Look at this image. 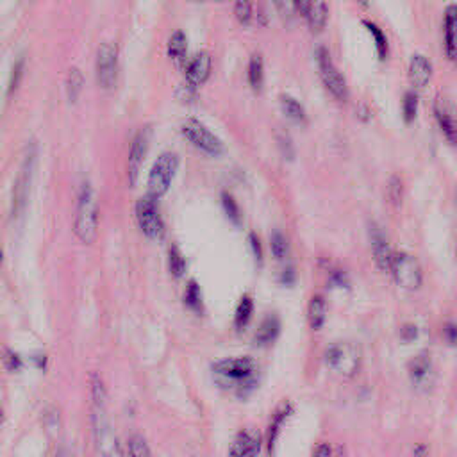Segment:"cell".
Masks as SVG:
<instances>
[{"label": "cell", "mask_w": 457, "mask_h": 457, "mask_svg": "<svg viewBox=\"0 0 457 457\" xmlns=\"http://www.w3.org/2000/svg\"><path fill=\"white\" fill-rule=\"evenodd\" d=\"M213 375L223 389L249 393L258 384V365L252 358L223 359L213 365Z\"/></svg>", "instance_id": "cell-1"}, {"label": "cell", "mask_w": 457, "mask_h": 457, "mask_svg": "<svg viewBox=\"0 0 457 457\" xmlns=\"http://www.w3.org/2000/svg\"><path fill=\"white\" fill-rule=\"evenodd\" d=\"M75 236L82 243H95L99 232V209H97L95 195L90 182H82L77 200V214H75Z\"/></svg>", "instance_id": "cell-2"}, {"label": "cell", "mask_w": 457, "mask_h": 457, "mask_svg": "<svg viewBox=\"0 0 457 457\" xmlns=\"http://www.w3.org/2000/svg\"><path fill=\"white\" fill-rule=\"evenodd\" d=\"M325 362L336 373L350 379L361 368V350L358 345L349 343V341L332 343L325 350Z\"/></svg>", "instance_id": "cell-3"}, {"label": "cell", "mask_w": 457, "mask_h": 457, "mask_svg": "<svg viewBox=\"0 0 457 457\" xmlns=\"http://www.w3.org/2000/svg\"><path fill=\"white\" fill-rule=\"evenodd\" d=\"M177 168H179V158L173 152H163L156 159L154 166L149 173V195L156 200L166 195V191L172 186L173 177H175Z\"/></svg>", "instance_id": "cell-4"}, {"label": "cell", "mask_w": 457, "mask_h": 457, "mask_svg": "<svg viewBox=\"0 0 457 457\" xmlns=\"http://www.w3.org/2000/svg\"><path fill=\"white\" fill-rule=\"evenodd\" d=\"M182 136L190 141L191 145L202 150L204 154L211 156V158H218L223 154V143L222 140L209 131L208 127L195 118H188L181 127Z\"/></svg>", "instance_id": "cell-5"}, {"label": "cell", "mask_w": 457, "mask_h": 457, "mask_svg": "<svg viewBox=\"0 0 457 457\" xmlns=\"http://www.w3.org/2000/svg\"><path fill=\"white\" fill-rule=\"evenodd\" d=\"M317 64L318 70H320V77L325 84V88L332 93V97H336L338 100H347L349 97V86H347V81L341 75V72L336 69L334 61L331 59L329 50L320 47L317 50Z\"/></svg>", "instance_id": "cell-6"}, {"label": "cell", "mask_w": 457, "mask_h": 457, "mask_svg": "<svg viewBox=\"0 0 457 457\" xmlns=\"http://www.w3.org/2000/svg\"><path fill=\"white\" fill-rule=\"evenodd\" d=\"M138 225L149 240H161L164 234L163 218L159 214L158 204L154 197L147 195L145 199H140L136 204Z\"/></svg>", "instance_id": "cell-7"}, {"label": "cell", "mask_w": 457, "mask_h": 457, "mask_svg": "<svg viewBox=\"0 0 457 457\" xmlns=\"http://www.w3.org/2000/svg\"><path fill=\"white\" fill-rule=\"evenodd\" d=\"M97 81L104 90H111L118 79V49L111 41H104L97 50Z\"/></svg>", "instance_id": "cell-8"}, {"label": "cell", "mask_w": 457, "mask_h": 457, "mask_svg": "<svg viewBox=\"0 0 457 457\" xmlns=\"http://www.w3.org/2000/svg\"><path fill=\"white\" fill-rule=\"evenodd\" d=\"M395 282L408 291H417L421 286V268L409 254H395L391 264Z\"/></svg>", "instance_id": "cell-9"}, {"label": "cell", "mask_w": 457, "mask_h": 457, "mask_svg": "<svg viewBox=\"0 0 457 457\" xmlns=\"http://www.w3.org/2000/svg\"><path fill=\"white\" fill-rule=\"evenodd\" d=\"M93 427H95V441L99 454L102 457H122L120 443H118L116 436L113 429L109 425L108 417H106V409H97L93 412Z\"/></svg>", "instance_id": "cell-10"}, {"label": "cell", "mask_w": 457, "mask_h": 457, "mask_svg": "<svg viewBox=\"0 0 457 457\" xmlns=\"http://www.w3.org/2000/svg\"><path fill=\"white\" fill-rule=\"evenodd\" d=\"M34 161H36V152H34V147L31 149L25 159H23L22 170L18 173V179L14 182V190H13V214L16 217L18 211H22L25 202H27V193H29V186H31V177L32 170H34Z\"/></svg>", "instance_id": "cell-11"}, {"label": "cell", "mask_w": 457, "mask_h": 457, "mask_svg": "<svg viewBox=\"0 0 457 457\" xmlns=\"http://www.w3.org/2000/svg\"><path fill=\"white\" fill-rule=\"evenodd\" d=\"M150 145V131L143 129L136 134V138L132 140L131 150H129V161H127V175H129V182L132 186L136 184L138 175H140L141 164L145 161L147 150Z\"/></svg>", "instance_id": "cell-12"}, {"label": "cell", "mask_w": 457, "mask_h": 457, "mask_svg": "<svg viewBox=\"0 0 457 457\" xmlns=\"http://www.w3.org/2000/svg\"><path fill=\"white\" fill-rule=\"evenodd\" d=\"M434 116L448 145L457 149V116L454 113L452 106L441 97L434 102Z\"/></svg>", "instance_id": "cell-13"}, {"label": "cell", "mask_w": 457, "mask_h": 457, "mask_svg": "<svg viewBox=\"0 0 457 457\" xmlns=\"http://www.w3.org/2000/svg\"><path fill=\"white\" fill-rule=\"evenodd\" d=\"M211 66H213V61L209 52L202 50L199 54H195L186 64V82L193 88L202 86L211 75Z\"/></svg>", "instance_id": "cell-14"}, {"label": "cell", "mask_w": 457, "mask_h": 457, "mask_svg": "<svg viewBox=\"0 0 457 457\" xmlns=\"http://www.w3.org/2000/svg\"><path fill=\"white\" fill-rule=\"evenodd\" d=\"M370 240L377 267H379L380 270H391L395 254L391 252V247H389L388 240H386L384 232L380 231L377 225H370Z\"/></svg>", "instance_id": "cell-15"}, {"label": "cell", "mask_w": 457, "mask_h": 457, "mask_svg": "<svg viewBox=\"0 0 457 457\" xmlns=\"http://www.w3.org/2000/svg\"><path fill=\"white\" fill-rule=\"evenodd\" d=\"M409 375H411L412 384L420 389L432 388L434 382V371H432V362H430L427 354H420L409 362Z\"/></svg>", "instance_id": "cell-16"}, {"label": "cell", "mask_w": 457, "mask_h": 457, "mask_svg": "<svg viewBox=\"0 0 457 457\" xmlns=\"http://www.w3.org/2000/svg\"><path fill=\"white\" fill-rule=\"evenodd\" d=\"M445 54L450 61H457V4H450L443 20Z\"/></svg>", "instance_id": "cell-17"}, {"label": "cell", "mask_w": 457, "mask_h": 457, "mask_svg": "<svg viewBox=\"0 0 457 457\" xmlns=\"http://www.w3.org/2000/svg\"><path fill=\"white\" fill-rule=\"evenodd\" d=\"M409 82L415 88H425L432 79V64L421 54H415L409 61Z\"/></svg>", "instance_id": "cell-18"}, {"label": "cell", "mask_w": 457, "mask_h": 457, "mask_svg": "<svg viewBox=\"0 0 457 457\" xmlns=\"http://www.w3.org/2000/svg\"><path fill=\"white\" fill-rule=\"evenodd\" d=\"M261 452V439L259 434L240 432L232 441L229 457H258Z\"/></svg>", "instance_id": "cell-19"}, {"label": "cell", "mask_w": 457, "mask_h": 457, "mask_svg": "<svg viewBox=\"0 0 457 457\" xmlns=\"http://www.w3.org/2000/svg\"><path fill=\"white\" fill-rule=\"evenodd\" d=\"M279 334H281V321H279V318L267 317L263 320V323L259 325L258 331H256L254 345H258V347H267V345L273 343Z\"/></svg>", "instance_id": "cell-20"}, {"label": "cell", "mask_w": 457, "mask_h": 457, "mask_svg": "<svg viewBox=\"0 0 457 457\" xmlns=\"http://www.w3.org/2000/svg\"><path fill=\"white\" fill-rule=\"evenodd\" d=\"M168 58L175 61L177 64L186 63V54H188V38L182 31H175L168 40L166 47Z\"/></svg>", "instance_id": "cell-21"}, {"label": "cell", "mask_w": 457, "mask_h": 457, "mask_svg": "<svg viewBox=\"0 0 457 457\" xmlns=\"http://www.w3.org/2000/svg\"><path fill=\"white\" fill-rule=\"evenodd\" d=\"M327 18H329V10H327L325 2H323V0H314L308 16H306V20H308L309 23V29H311L312 32H321L323 27H325Z\"/></svg>", "instance_id": "cell-22"}, {"label": "cell", "mask_w": 457, "mask_h": 457, "mask_svg": "<svg viewBox=\"0 0 457 457\" xmlns=\"http://www.w3.org/2000/svg\"><path fill=\"white\" fill-rule=\"evenodd\" d=\"M308 318H309V325L314 331H320L323 323H325L327 318V304L323 300V297H312L311 302H309L308 309Z\"/></svg>", "instance_id": "cell-23"}, {"label": "cell", "mask_w": 457, "mask_h": 457, "mask_svg": "<svg viewBox=\"0 0 457 457\" xmlns=\"http://www.w3.org/2000/svg\"><path fill=\"white\" fill-rule=\"evenodd\" d=\"M281 108L282 113L290 118L295 123H306V109L299 100L291 95H281Z\"/></svg>", "instance_id": "cell-24"}, {"label": "cell", "mask_w": 457, "mask_h": 457, "mask_svg": "<svg viewBox=\"0 0 457 457\" xmlns=\"http://www.w3.org/2000/svg\"><path fill=\"white\" fill-rule=\"evenodd\" d=\"M362 25L367 27V31L370 32L371 40H373V43H375V50H377V55H379V59L380 61H384V59L388 58V52H389L388 38H386V34L382 32V29H380L377 23L370 22V20H365Z\"/></svg>", "instance_id": "cell-25"}, {"label": "cell", "mask_w": 457, "mask_h": 457, "mask_svg": "<svg viewBox=\"0 0 457 457\" xmlns=\"http://www.w3.org/2000/svg\"><path fill=\"white\" fill-rule=\"evenodd\" d=\"M249 82L254 91H261L264 84V63L259 54H254L249 63Z\"/></svg>", "instance_id": "cell-26"}, {"label": "cell", "mask_w": 457, "mask_h": 457, "mask_svg": "<svg viewBox=\"0 0 457 457\" xmlns=\"http://www.w3.org/2000/svg\"><path fill=\"white\" fill-rule=\"evenodd\" d=\"M252 312H254L252 299H250L249 295H245L243 299L240 300V304H238L234 314V325L238 331H241V329H245V327L249 325L250 318H252Z\"/></svg>", "instance_id": "cell-27"}, {"label": "cell", "mask_w": 457, "mask_h": 457, "mask_svg": "<svg viewBox=\"0 0 457 457\" xmlns=\"http://www.w3.org/2000/svg\"><path fill=\"white\" fill-rule=\"evenodd\" d=\"M418 106H420V99H418L417 91H408L402 99V116L406 123H412L417 120Z\"/></svg>", "instance_id": "cell-28"}, {"label": "cell", "mask_w": 457, "mask_h": 457, "mask_svg": "<svg viewBox=\"0 0 457 457\" xmlns=\"http://www.w3.org/2000/svg\"><path fill=\"white\" fill-rule=\"evenodd\" d=\"M82 84H84V77H82L81 70L70 69L69 77H66V95H69L70 102H77L82 91Z\"/></svg>", "instance_id": "cell-29"}, {"label": "cell", "mask_w": 457, "mask_h": 457, "mask_svg": "<svg viewBox=\"0 0 457 457\" xmlns=\"http://www.w3.org/2000/svg\"><path fill=\"white\" fill-rule=\"evenodd\" d=\"M288 412H290V406H282V408L275 412V417H273L272 425H270V441H268V447H270V454H272L273 448H275L277 438H279V434H281V427H282V423L286 421Z\"/></svg>", "instance_id": "cell-30"}, {"label": "cell", "mask_w": 457, "mask_h": 457, "mask_svg": "<svg viewBox=\"0 0 457 457\" xmlns=\"http://www.w3.org/2000/svg\"><path fill=\"white\" fill-rule=\"evenodd\" d=\"M168 268H170V273H172L175 279H181L186 272V259L182 258L181 250L177 247H170V252H168Z\"/></svg>", "instance_id": "cell-31"}, {"label": "cell", "mask_w": 457, "mask_h": 457, "mask_svg": "<svg viewBox=\"0 0 457 457\" xmlns=\"http://www.w3.org/2000/svg\"><path fill=\"white\" fill-rule=\"evenodd\" d=\"M91 399H93V406L97 409H106L108 393H106V386L102 379L97 375H93V379H91Z\"/></svg>", "instance_id": "cell-32"}, {"label": "cell", "mask_w": 457, "mask_h": 457, "mask_svg": "<svg viewBox=\"0 0 457 457\" xmlns=\"http://www.w3.org/2000/svg\"><path fill=\"white\" fill-rule=\"evenodd\" d=\"M184 304L188 308H191L193 311H200L202 309V291H200V286L195 281H191L188 284L184 291Z\"/></svg>", "instance_id": "cell-33"}, {"label": "cell", "mask_w": 457, "mask_h": 457, "mask_svg": "<svg viewBox=\"0 0 457 457\" xmlns=\"http://www.w3.org/2000/svg\"><path fill=\"white\" fill-rule=\"evenodd\" d=\"M234 14H236V20H238L241 25H250V22H252V16H254L252 0H236Z\"/></svg>", "instance_id": "cell-34"}, {"label": "cell", "mask_w": 457, "mask_h": 457, "mask_svg": "<svg viewBox=\"0 0 457 457\" xmlns=\"http://www.w3.org/2000/svg\"><path fill=\"white\" fill-rule=\"evenodd\" d=\"M388 197L391 200V204L395 208H399L402 204V197H404V182L399 175H393L389 179L388 184Z\"/></svg>", "instance_id": "cell-35"}, {"label": "cell", "mask_w": 457, "mask_h": 457, "mask_svg": "<svg viewBox=\"0 0 457 457\" xmlns=\"http://www.w3.org/2000/svg\"><path fill=\"white\" fill-rule=\"evenodd\" d=\"M222 206H223V211H225V214L229 217V220H231L232 223H240L241 220V211L240 208H238V204H236V200L232 199L231 195L229 193H223L222 195Z\"/></svg>", "instance_id": "cell-36"}, {"label": "cell", "mask_w": 457, "mask_h": 457, "mask_svg": "<svg viewBox=\"0 0 457 457\" xmlns=\"http://www.w3.org/2000/svg\"><path fill=\"white\" fill-rule=\"evenodd\" d=\"M270 245H272V252L277 259H284L288 256V241H286L284 234L279 231H275L272 234V240H270Z\"/></svg>", "instance_id": "cell-37"}, {"label": "cell", "mask_w": 457, "mask_h": 457, "mask_svg": "<svg viewBox=\"0 0 457 457\" xmlns=\"http://www.w3.org/2000/svg\"><path fill=\"white\" fill-rule=\"evenodd\" d=\"M129 454H131V457H150L149 445H147L145 439L140 438V436L131 438V441H129Z\"/></svg>", "instance_id": "cell-38"}, {"label": "cell", "mask_w": 457, "mask_h": 457, "mask_svg": "<svg viewBox=\"0 0 457 457\" xmlns=\"http://www.w3.org/2000/svg\"><path fill=\"white\" fill-rule=\"evenodd\" d=\"M23 75V59L20 58L16 63L13 64V70H11V75H10V86H8V95H11L16 88H18L20 84V79H22Z\"/></svg>", "instance_id": "cell-39"}, {"label": "cell", "mask_w": 457, "mask_h": 457, "mask_svg": "<svg viewBox=\"0 0 457 457\" xmlns=\"http://www.w3.org/2000/svg\"><path fill=\"white\" fill-rule=\"evenodd\" d=\"M273 4H275L277 11H279L282 18H291L295 11H297L295 0H273Z\"/></svg>", "instance_id": "cell-40"}, {"label": "cell", "mask_w": 457, "mask_h": 457, "mask_svg": "<svg viewBox=\"0 0 457 457\" xmlns=\"http://www.w3.org/2000/svg\"><path fill=\"white\" fill-rule=\"evenodd\" d=\"M417 338H418L417 325L408 323V325H404L402 329H400V340H402L404 343H411V341H415Z\"/></svg>", "instance_id": "cell-41"}, {"label": "cell", "mask_w": 457, "mask_h": 457, "mask_svg": "<svg viewBox=\"0 0 457 457\" xmlns=\"http://www.w3.org/2000/svg\"><path fill=\"white\" fill-rule=\"evenodd\" d=\"M445 340L448 345L457 347V323L456 321H448L445 325Z\"/></svg>", "instance_id": "cell-42"}, {"label": "cell", "mask_w": 457, "mask_h": 457, "mask_svg": "<svg viewBox=\"0 0 457 457\" xmlns=\"http://www.w3.org/2000/svg\"><path fill=\"white\" fill-rule=\"evenodd\" d=\"M250 247H252V252L254 256H256V261L261 263V261H263V252H261V243H259L256 234H250Z\"/></svg>", "instance_id": "cell-43"}, {"label": "cell", "mask_w": 457, "mask_h": 457, "mask_svg": "<svg viewBox=\"0 0 457 457\" xmlns=\"http://www.w3.org/2000/svg\"><path fill=\"white\" fill-rule=\"evenodd\" d=\"M312 2H314V0H295V8H297V11H299L302 16H308Z\"/></svg>", "instance_id": "cell-44"}, {"label": "cell", "mask_w": 457, "mask_h": 457, "mask_svg": "<svg viewBox=\"0 0 457 457\" xmlns=\"http://www.w3.org/2000/svg\"><path fill=\"white\" fill-rule=\"evenodd\" d=\"M312 457H332V450L331 447L327 443H320L317 448H314V454Z\"/></svg>", "instance_id": "cell-45"}, {"label": "cell", "mask_w": 457, "mask_h": 457, "mask_svg": "<svg viewBox=\"0 0 457 457\" xmlns=\"http://www.w3.org/2000/svg\"><path fill=\"white\" fill-rule=\"evenodd\" d=\"M5 362H8V368H10V370H18V368L22 367L18 356H14V354L11 352H5Z\"/></svg>", "instance_id": "cell-46"}, {"label": "cell", "mask_w": 457, "mask_h": 457, "mask_svg": "<svg viewBox=\"0 0 457 457\" xmlns=\"http://www.w3.org/2000/svg\"><path fill=\"white\" fill-rule=\"evenodd\" d=\"M429 450H427L425 445H417L415 447V457H427Z\"/></svg>", "instance_id": "cell-47"}, {"label": "cell", "mask_w": 457, "mask_h": 457, "mask_svg": "<svg viewBox=\"0 0 457 457\" xmlns=\"http://www.w3.org/2000/svg\"><path fill=\"white\" fill-rule=\"evenodd\" d=\"M361 2H362V4H365V5L368 4V0H361Z\"/></svg>", "instance_id": "cell-48"}, {"label": "cell", "mask_w": 457, "mask_h": 457, "mask_svg": "<svg viewBox=\"0 0 457 457\" xmlns=\"http://www.w3.org/2000/svg\"><path fill=\"white\" fill-rule=\"evenodd\" d=\"M456 199H457V195H456Z\"/></svg>", "instance_id": "cell-49"}]
</instances>
